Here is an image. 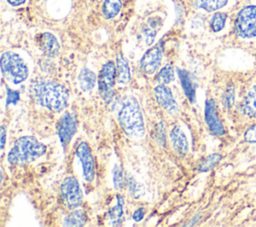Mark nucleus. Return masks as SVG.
<instances>
[{"mask_svg":"<svg viewBox=\"0 0 256 227\" xmlns=\"http://www.w3.org/2000/svg\"><path fill=\"white\" fill-rule=\"evenodd\" d=\"M205 121L210 132L216 136H222L225 133L224 126L218 116L217 107L213 99H209L205 104Z\"/></svg>","mask_w":256,"mask_h":227,"instance_id":"9b49d317","label":"nucleus"},{"mask_svg":"<svg viewBox=\"0 0 256 227\" xmlns=\"http://www.w3.org/2000/svg\"><path fill=\"white\" fill-rule=\"evenodd\" d=\"M252 1H253V4L256 5V0H252Z\"/></svg>","mask_w":256,"mask_h":227,"instance_id":"473e14b6","label":"nucleus"},{"mask_svg":"<svg viewBox=\"0 0 256 227\" xmlns=\"http://www.w3.org/2000/svg\"><path fill=\"white\" fill-rule=\"evenodd\" d=\"M162 45L159 43L148 49L140 60V68L146 74H153L160 66L162 60Z\"/></svg>","mask_w":256,"mask_h":227,"instance_id":"1a4fd4ad","label":"nucleus"},{"mask_svg":"<svg viewBox=\"0 0 256 227\" xmlns=\"http://www.w3.org/2000/svg\"><path fill=\"white\" fill-rule=\"evenodd\" d=\"M46 152V146L33 136L17 139L8 153L7 160L11 165H25L33 162Z\"/></svg>","mask_w":256,"mask_h":227,"instance_id":"7ed1b4c3","label":"nucleus"},{"mask_svg":"<svg viewBox=\"0 0 256 227\" xmlns=\"http://www.w3.org/2000/svg\"><path fill=\"white\" fill-rule=\"evenodd\" d=\"M235 30L244 39L256 36V5L243 7L235 19Z\"/></svg>","mask_w":256,"mask_h":227,"instance_id":"39448f33","label":"nucleus"},{"mask_svg":"<svg viewBox=\"0 0 256 227\" xmlns=\"http://www.w3.org/2000/svg\"><path fill=\"white\" fill-rule=\"evenodd\" d=\"M234 93H235V90H234V87L233 86H229L224 95H223V105L226 107V108H230L233 103H234Z\"/></svg>","mask_w":256,"mask_h":227,"instance_id":"bb28decb","label":"nucleus"},{"mask_svg":"<svg viewBox=\"0 0 256 227\" xmlns=\"http://www.w3.org/2000/svg\"><path fill=\"white\" fill-rule=\"evenodd\" d=\"M154 95L159 105H161L168 113L176 115L179 113V106L173 97V94L167 86L159 84L154 88Z\"/></svg>","mask_w":256,"mask_h":227,"instance_id":"f8f14e48","label":"nucleus"},{"mask_svg":"<svg viewBox=\"0 0 256 227\" xmlns=\"http://www.w3.org/2000/svg\"><path fill=\"white\" fill-rule=\"evenodd\" d=\"M110 225H119L123 220V199L121 196L117 195V204L110 208L108 212Z\"/></svg>","mask_w":256,"mask_h":227,"instance_id":"aec40b11","label":"nucleus"},{"mask_svg":"<svg viewBox=\"0 0 256 227\" xmlns=\"http://www.w3.org/2000/svg\"><path fill=\"white\" fill-rule=\"evenodd\" d=\"M76 155L82 164L84 179L87 182L93 181L95 176V165L89 145L86 142H81L76 148Z\"/></svg>","mask_w":256,"mask_h":227,"instance_id":"6e6552de","label":"nucleus"},{"mask_svg":"<svg viewBox=\"0 0 256 227\" xmlns=\"http://www.w3.org/2000/svg\"><path fill=\"white\" fill-rule=\"evenodd\" d=\"M78 83L83 91H89L95 86L96 75L91 70L83 68L78 75Z\"/></svg>","mask_w":256,"mask_h":227,"instance_id":"a211bd4d","label":"nucleus"},{"mask_svg":"<svg viewBox=\"0 0 256 227\" xmlns=\"http://www.w3.org/2000/svg\"><path fill=\"white\" fill-rule=\"evenodd\" d=\"M177 73H178L184 94L186 95V97L189 99L191 103H194L195 102V85L191 79L190 73L183 69H178Z\"/></svg>","mask_w":256,"mask_h":227,"instance_id":"dca6fc26","label":"nucleus"},{"mask_svg":"<svg viewBox=\"0 0 256 227\" xmlns=\"http://www.w3.org/2000/svg\"><path fill=\"white\" fill-rule=\"evenodd\" d=\"M118 120L128 136L140 138L144 135L143 115L138 100L133 95H128L124 98L118 113Z\"/></svg>","mask_w":256,"mask_h":227,"instance_id":"f03ea898","label":"nucleus"},{"mask_svg":"<svg viewBox=\"0 0 256 227\" xmlns=\"http://www.w3.org/2000/svg\"><path fill=\"white\" fill-rule=\"evenodd\" d=\"M19 100V92L12 90V89H8L7 88V100H6V104H16Z\"/></svg>","mask_w":256,"mask_h":227,"instance_id":"c85d7f7f","label":"nucleus"},{"mask_svg":"<svg viewBox=\"0 0 256 227\" xmlns=\"http://www.w3.org/2000/svg\"><path fill=\"white\" fill-rule=\"evenodd\" d=\"M244 139L248 143H256V123L251 125L244 133Z\"/></svg>","mask_w":256,"mask_h":227,"instance_id":"cd10ccee","label":"nucleus"},{"mask_svg":"<svg viewBox=\"0 0 256 227\" xmlns=\"http://www.w3.org/2000/svg\"><path fill=\"white\" fill-rule=\"evenodd\" d=\"M116 79L121 85H126L130 81V67L128 61L122 54H118L116 58Z\"/></svg>","mask_w":256,"mask_h":227,"instance_id":"2eb2a0df","label":"nucleus"},{"mask_svg":"<svg viewBox=\"0 0 256 227\" xmlns=\"http://www.w3.org/2000/svg\"><path fill=\"white\" fill-rule=\"evenodd\" d=\"M26 0H7V2L12 5V6H19L21 4H23Z\"/></svg>","mask_w":256,"mask_h":227,"instance_id":"2f4dec72","label":"nucleus"},{"mask_svg":"<svg viewBox=\"0 0 256 227\" xmlns=\"http://www.w3.org/2000/svg\"><path fill=\"white\" fill-rule=\"evenodd\" d=\"M3 76L13 84H19L28 77V68L24 60L14 52H5L0 60Z\"/></svg>","mask_w":256,"mask_h":227,"instance_id":"20e7f679","label":"nucleus"},{"mask_svg":"<svg viewBox=\"0 0 256 227\" xmlns=\"http://www.w3.org/2000/svg\"><path fill=\"white\" fill-rule=\"evenodd\" d=\"M113 183L116 189H121L123 187L124 179H123V172L121 167L116 165L113 168Z\"/></svg>","mask_w":256,"mask_h":227,"instance_id":"a878e982","label":"nucleus"},{"mask_svg":"<svg viewBox=\"0 0 256 227\" xmlns=\"http://www.w3.org/2000/svg\"><path fill=\"white\" fill-rule=\"evenodd\" d=\"M242 110L250 118H256V85L252 87L242 102Z\"/></svg>","mask_w":256,"mask_h":227,"instance_id":"f3484780","label":"nucleus"},{"mask_svg":"<svg viewBox=\"0 0 256 227\" xmlns=\"http://www.w3.org/2000/svg\"><path fill=\"white\" fill-rule=\"evenodd\" d=\"M121 0H105L102 5V13L106 19L115 17L121 10Z\"/></svg>","mask_w":256,"mask_h":227,"instance_id":"4be33fe9","label":"nucleus"},{"mask_svg":"<svg viewBox=\"0 0 256 227\" xmlns=\"http://www.w3.org/2000/svg\"><path fill=\"white\" fill-rule=\"evenodd\" d=\"M32 92L38 104L53 112H60L67 107L68 91L54 81H38L33 85Z\"/></svg>","mask_w":256,"mask_h":227,"instance_id":"f257e3e1","label":"nucleus"},{"mask_svg":"<svg viewBox=\"0 0 256 227\" xmlns=\"http://www.w3.org/2000/svg\"><path fill=\"white\" fill-rule=\"evenodd\" d=\"M173 80H174V69L170 64L165 65L156 75V81L159 84L166 85L172 82Z\"/></svg>","mask_w":256,"mask_h":227,"instance_id":"5701e85b","label":"nucleus"},{"mask_svg":"<svg viewBox=\"0 0 256 227\" xmlns=\"http://www.w3.org/2000/svg\"><path fill=\"white\" fill-rule=\"evenodd\" d=\"M39 46L45 55L53 57L59 51V43L56 37L49 32H45L39 37Z\"/></svg>","mask_w":256,"mask_h":227,"instance_id":"4468645a","label":"nucleus"},{"mask_svg":"<svg viewBox=\"0 0 256 227\" xmlns=\"http://www.w3.org/2000/svg\"><path fill=\"white\" fill-rule=\"evenodd\" d=\"M220 160L221 155L218 153H213L201 161V163L198 165V170L200 172H207L214 168Z\"/></svg>","mask_w":256,"mask_h":227,"instance_id":"b1692460","label":"nucleus"},{"mask_svg":"<svg viewBox=\"0 0 256 227\" xmlns=\"http://www.w3.org/2000/svg\"><path fill=\"white\" fill-rule=\"evenodd\" d=\"M87 221V217L86 214L84 213V211L82 210H74L72 211L70 214H68L64 221H63V225L64 226H75V227H79V226H83Z\"/></svg>","mask_w":256,"mask_h":227,"instance_id":"412c9836","label":"nucleus"},{"mask_svg":"<svg viewBox=\"0 0 256 227\" xmlns=\"http://www.w3.org/2000/svg\"><path fill=\"white\" fill-rule=\"evenodd\" d=\"M77 122L73 114L66 112L60 119L58 124V135L64 149L69 145L72 137L76 133Z\"/></svg>","mask_w":256,"mask_h":227,"instance_id":"9d476101","label":"nucleus"},{"mask_svg":"<svg viewBox=\"0 0 256 227\" xmlns=\"http://www.w3.org/2000/svg\"><path fill=\"white\" fill-rule=\"evenodd\" d=\"M170 139L173 149L181 157L185 156L188 152V141L185 133L179 126H174L170 132Z\"/></svg>","mask_w":256,"mask_h":227,"instance_id":"ddd939ff","label":"nucleus"},{"mask_svg":"<svg viewBox=\"0 0 256 227\" xmlns=\"http://www.w3.org/2000/svg\"><path fill=\"white\" fill-rule=\"evenodd\" d=\"M227 19V15L225 13L222 12H216L210 21V26L213 32H219L221 31L224 26H225V22Z\"/></svg>","mask_w":256,"mask_h":227,"instance_id":"393cba45","label":"nucleus"},{"mask_svg":"<svg viewBox=\"0 0 256 227\" xmlns=\"http://www.w3.org/2000/svg\"><path fill=\"white\" fill-rule=\"evenodd\" d=\"M0 136H1V150L4 149L5 146V140H6V129L4 126H1V130H0Z\"/></svg>","mask_w":256,"mask_h":227,"instance_id":"7c9ffc66","label":"nucleus"},{"mask_svg":"<svg viewBox=\"0 0 256 227\" xmlns=\"http://www.w3.org/2000/svg\"><path fill=\"white\" fill-rule=\"evenodd\" d=\"M116 75V66L112 61L106 62L100 70L98 76V88L101 97L106 103H109L112 99V90L115 84Z\"/></svg>","mask_w":256,"mask_h":227,"instance_id":"423d86ee","label":"nucleus"},{"mask_svg":"<svg viewBox=\"0 0 256 227\" xmlns=\"http://www.w3.org/2000/svg\"><path fill=\"white\" fill-rule=\"evenodd\" d=\"M144 217V209L143 208H138L137 210H135V212L133 213V219L136 222H139L143 219Z\"/></svg>","mask_w":256,"mask_h":227,"instance_id":"c756f323","label":"nucleus"},{"mask_svg":"<svg viewBox=\"0 0 256 227\" xmlns=\"http://www.w3.org/2000/svg\"><path fill=\"white\" fill-rule=\"evenodd\" d=\"M60 190L63 203L68 209H75L81 204L82 192L76 178L66 177L61 184Z\"/></svg>","mask_w":256,"mask_h":227,"instance_id":"0eeeda50","label":"nucleus"},{"mask_svg":"<svg viewBox=\"0 0 256 227\" xmlns=\"http://www.w3.org/2000/svg\"><path fill=\"white\" fill-rule=\"evenodd\" d=\"M228 0H192V4L199 9H203L208 12L221 9L227 4Z\"/></svg>","mask_w":256,"mask_h":227,"instance_id":"6ab92c4d","label":"nucleus"}]
</instances>
